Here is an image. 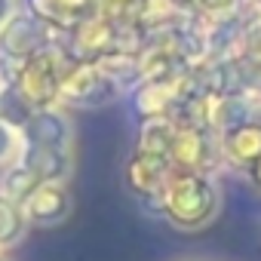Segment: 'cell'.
<instances>
[{"label":"cell","mask_w":261,"mask_h":261,"mask_svg":"<svg viewBox=\"0 0 261 261\" xmlns=\"http://www.w3.org/2000/svg\"><path fill=\"white\" fill-rule=\"evenodd\" d=\"M25 218L28 224H59L65 221V215L71 212V194L65 185H56V181H43L25 203Z\"/></svg>","instance_id":"obj_11"},{"label":"cell","mask_w":261,"mask_h":261,"mask_svg":"<svg viewBox=\"0 0 261 261\" xmlns=\"http://www.w3.org/2000/svg\"><path fill=\"white\" fill-rule=\"evenodd\" d=\"M175 136V123L169 120V114L163 117H148L139 123V133H136V148L139 151H151V154H169Z\"/></svg>","instance_id":"obj_17"},{"label":"cell","mask_w":261,"mask_h":261,"mask_svg":"<svg viewBox=\"0 0 261 261\" xmlns=\"http://www.w3.org/2000/svg\"><path fill=\"white\" fill-rule=\"evenodd\" d=\"M252 7H255V10H261V0H252Z\"/></svg>","instance_id":"obj_29"},{"label":"cell","mask_w":261,"mask_h":261,"mask_svg":"<svg viewBox=\"0 0 261 261\" xmlns=\"http://www.w3.org/2000/svg\"><path fill=\"white\" fill-rule=\"evenodd\" d=\"M25 227H28L25 209L0 194V249H4V246H13V243L25 233Z\"/></svg>","instance_id":"obj_20"},{"label":"cell","mask_w":261,"mask_h":261,"mask_svg":"<svg viewBox=\"0 0 261 261\" xmlns=\"http://www.w3.org/2000/svg\"><path fill=\"white\" fill-rule=\"evenodd\" d=\"M218 212V185L209 172L175 169L163 188V218L181 230L206 227Z\"/></svg>","instance_id":"obj_1"},{"label":"cell","mask_w":261,"mask_h":261,"mask_svg":"<svg viewBox=\"0 0 261 261\" xmlns=\"http://www.w3.org/2000/svg\"><path fill=\"white\" fill-rule=\"evenodd\" d=\"M172 175V163L166 154H151V151H133L123 169V181L129 194L136 197L139 209L148 215L163 218V188Z\"/></svg>","instance_id":"obj_4"},{"label":"cell","mask_w":261,"mask_h":261,"mask_svg":"<svg viewBox=\"0 0 261 261\" xmlns=\"http://www.w3.org/2000/svg\"><path fill=\"white\" fill-rule=\"evenodd\" d=\"M240 53L261 65V10L252 7L249 16H243V34H240Z\"/></svg>","instance_id":"obj_22"},{"label":"cell","mask_w":261,"mask_h":261,"mask_svg":"<svg viewBox=\"0 0 261 261\" xmlns=\"http://www.w3.org/2000/svg\"><path fill=\"white\" fill-rule=\"evenodd\" d=\"M95 7L111 22H142L154 0H95Z\"/></svg>","instance_id":"obj_21"},{"label":"cell","mask_w":261,"mask_h":261,"mask_svg":"<svg viewBox=\"0 0 261 261\" xmlns=\"http://www.w3.org/2000/svg\"><path fill=\"white\" fill-rule=\"evenodd\" d=\"M40 185H43L40 175H37L34 169H28L22 160H16V163L4 172V178H0V194H4L7 200H13V203L22 206Z\"/></svg>","instance_id":"obj_18"},{"label":"cell","mask_w":261,"mask_h":261,"mask_svg":"<svg viewBox=\"0 0 261 261\" xmlns=\"http://www.w3.org/2000/svg\"><path fill=\"white\" fill-rule=\"evenodd\" d=\"M120 95L123 92L117 89V83L95 62H83V65H71V71H68V77L62 83L59 105L80 108V111H95V108H108Z\"/></svg>","instance_id":"obj_5"},{"label":"cell","mask_w":261,"mask_h":261,"mask_svg":"<svg viewBox=\"0 0 261 261\" xmlns=\"http://www.w3.org/2000/svg\"><path fill=\"white\" fill-rule=\"evenodd\" d=\"M175 98H178V77L175 80H142L136 89L126 92V108L136 117V123H142L148 117L169 114Z\"/></svg>","instance_id":"obj_10"},{"label":"cell","mask_w":261,"mask_h":261,"mask_svg":"<svg viewBox=\"0 0 261 261\" xmlns=\"http://www.w3.org/2000/svg\"><path fill=\"white\" fill-rule=\"evenodd\" d=\"M255 101H258V117H261V92H258V98H255Z\"/></svg>","instance_id":"obj_28"},{"label":"cell","mask_w":261,"mask_h":261,"mask_svg":"<svg viewBox=\"0 0 261 261\" xmlns=\"http://www.w3.org/2000/svg\"><path fill=\"white\" fill-rule=\"evenodd\" d=\"M19 142L34 148H71V120L59 105L31 111L28 123L19 129Z\"/></svg>","instance_id":"obj_8"},{"label":"cell","mask_w":261,"mask_h":261,"mask_svg":"<svg viewBox=\"0 0 261 261\" xmlns=\"http://www.w3.org/2000/svg\"><path fill=\"white\" fill-rule=\"evenodd\" d=\"M28 117H31V108L19 95V89L13 83H0V123H7L10 129L19 133V129L28 123Z\"/></svg>","instance_id":"obj_19"},{"label":"cell","mask_w":261,"mask_h":261,"mask_svg":"<svg viewBox=\"0 0 261 261\" xmlns=\"http://www.w3.org/2000/svg\"><path fill=\"white\" fill-rule=\"evenodd\" d=\"M25 10L46 22L53 31H71L77 22L98 13L95 0H25Z\"/></svg>","instance_id":"obj_12"},{"label":"cell","mask_w":261,"mask_h":261,"mask_svg":"<svg viewBox=\"0 0 261 261\" xmlns=\"http://www.w3.org/2000/svg\"><path fill=\"white\" fill-rule=\"evenodd\" d=\"M209 114H212V98L194 92V95H178L169 108V120L178 126V129H209L212 133V123H209Z\"/></svg>","instance_id":"obj_16"},{"label":"cell","mask_w":261,"mask_h":261,"mask_svg":"<svg viewBox=\"0 0 261 261\" xmlns=\"http://www.w3.org/2000/svg\"><path fill=\"white\" fill-rule=\"evenodd\" d=\"M166 4H172V7L181 10V13H197V10H194V0H166Z\"/></svg>","instance_id":"obj_26"},{"label":"cell","mask_w":261,"mask_h":261,"mask_svg":"<svg viewBox=\"0 0 261 261\" xmlns=\"http://www.w3.org/2000/svg\"><path fill=\"white\" fill-rule=\"evenodd\" d=\"M16 151V129H10L7 123H0V160L13 157Z\"/></svg>","instance_id":"obj_24"},{"label":"cell","mask_w":261,"mask_h":261,"mask_svg":"<svg viewBox=\"0 0 261 261\" xmlns=\"http://www.w3.org/2000/svg\"><path fill=\"white\" fill-rule=\"evenodd\" d=\"M114 83L120 92H129L142 83V56L139 53H120V49H111L105 53L98 62H95Z\"/></svg>","instance_id":"obj_15"},{"label":"cell","mask_w":261,"mask_h":261,"mask_svg":"<svg viewBox=\"0 0 261 261\" xmlns=\"http://www.w3.org/2000/svg\"><path fill=\"white\" fill-rule=\"evenodd\" d=\"M0 261H7V258H0Z\"/></svg>","instance_id":"obj_30"},{"label":"cell","mask_w":261,"mask_h":261,"mask_svg":"<svg viewBox=\"0 0 261 261\" xmlns=\"http://www.w3.org/2000/svg\"><path fill=\"white\" fill-rule=\"evenodd\" d=\"M68 71H71V62L53 46V49H43V53L31 56L28 62H22L13 86L19 89V95L28 101L31 111L56 108L62 98V83L68 77Z\"/></svg>","instance_id":"obj_3"},{"label":"cell","mask_w":261,"mask_h":261,"mask_svg":"<svg viewBox=\"0 0 261 261\" xmlns=\"http://www.w3.org/2000/svg\"><path fill=\"white\" fill-rule=\"evenodd\" d=\"M215 145H218V157L227 166L246 172L261 157V117H255L249 123H240V126L227 129V133H218Z\"/></svg>","instance_id":"obj_9"},{"label":"cell","mask_w":261,"mask_h":261,"mask_svg":"<svg viewBox=\"0 0 261 261\" xmlns=\"http://www.w3.org/2000/svg\"><path fill=\"white\" fill-rule=\"evenodd\" d=\"M56 49L71 65L98 62L105 53L114 49V22L101 13H92L89 19L77 22L71 31H59L56 34Z\"/></svg>","instance_id":"obj_6"},{"label":"cell","mask_w":261,"mask_h":261,"mask_svg":"<svg viewBox=\"0 0 261 261\" xmlns=\"http://www.w3.org/2000/svg\"><path fill=\"white\" fill-rule=\"evenodd\" d=\"M258 117V101L246 92H224L218 98H212V114H209V123H212V133H227V129L240 126V123H249Z\"/></svg>","instance_id":"obj_14"},{"label":"cell","mask_w":261,"mask_h":261,"mask_svg":"<svg viewBox=\"0 0 261 261\" xmlns=\"http://www.w3.org/2000/svg\"><path fill=\"white\" fill-rule=\"evenodd\" d=\"M246 175H249V181H252V185L261 191V157H258V160H255V163L246 169Z\"/></svg>","instance_id":"obj_25"},{"label":"cell","mask_w":261,"mask_h":261,"mask_svg":"<svg viewBox=\"0 0 261 261\" xmlns=\"http://www.w3.org/2000/svg\"><path fill=\"white\" fill-rule=\"evenodd\" d=\"M243 0H194V10L206 19H224V16H233L240 13Z\"/></svg>","instance_id":"obj_23"},{"label":"cell","mask_w":261,"mask_h":261,"mask_svg":"<svg viewBox=\"0 0 261 261\" xmlns=\"http://www.w3.org/2000/svg\"><path fill=\"white\" fill-rule=\"evenodd\" d=\"M56 34L59 31L40 22L34 13L13 10L10 19L0 25V83H13L22 62H28L43 49H53Z\"/></svg>","instance_id":"obj_2"},{"label":"cell","mask_w":261,"mask_h":261,"mask_svg":"<svg viewBox=\"0 0 261 261\" xmlns=\"http://www.w3.org/2000/svg\"><path fill=\"white\" fill-rule=\"evenodd\" d=\"M169 163L175 169H188V172H209L218 160V145H215V133L209 129H178L169 145Z\"/></svg>","instance_id":"obj_7"},{"label":"cell","mask_w":261,"mask_h":261,"mask_svg":"<svg viewBox=\"0 0 261 261\" xmlns=\"http://www.w3.org/2000/svg\"><path fill=\"white\" fill-rule=\"evenodd\" d=\"M28 169L40 175V181H56L62 185L71 175V148H34L19 142V157Z\"/></svg>","instance_id":"obj_13"},{"label":"cell","mask_w":261,"mask_h":261,"mask_svg":"<svg viewBox=\"0 0 261 261\" xmlns=\"http://www.w3.org/2000/svg\"><path fill=\"white\" fill-rule=\"evenodd\" d=\"M13 13V0H0V25H4Z\"/></svg>","instance_id":"obj_27"}]
</instances>
